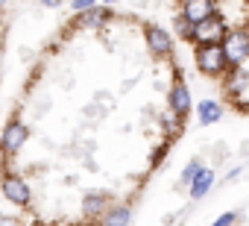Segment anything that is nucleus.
Instances as JSON below:
<instances>
[{
  "label": "nucleus",
  "mask_w": 249,
  "mask_h": 226,
  "mask_svg": "<svg viewBox=\"0 0 249 226\" xmlns=\"http://www.w3.org/2000/svg\"><path fill=\"white\" fill-rule=\"evenodd\" d=\"M214 182H217L214 170H211V168H202V173L191 182V200H202V197L214 188Z\"/></svg>",
  "instance_id": "10"
},
{
  "label": "nucleus",
  "mask_w": 249,
  "mask_h": 226,
  "mask_svg": "<svg viewBox=\"0 0 249 226\" xmlns=\"http://www.w3.org/2000/svg\"><path fill=\"white\" fill-rule=\"evenodd\" d=\"M106 3H114V0H106Z\"/></svg>",
  "instance_id": "19"
},
{
  "label": "nucleus",
  "mask_w": 249,
  "mask_h": 226,
  "mask_svg": "<svg viewBox=\"0 0 249 226\" xmlns=\"http://www.w3.org/2000/svg\"><path fill=\"white\" fill-rule=\"evenodd\" d=\"M223 50H226L231 68H240L249 59V30H231L223 41Z\"/></svg>",
  "instance_id": "3"
},
{
  "label": "nucleus",
  "mask_w": 249,
  "mask_h": 226,
  "mask_svg": "<svg viewBox=\"0 0 249 226\" xmlns=\"http://www.w3.org/2000/svg\"><path fill=\"white\" fill-rule=\"evenodd\" d=\"M0 226H18V223H15L12 217H0Z\"/></svg>",
  "instance_id": "17"
},
{
  "label": "nucleus",
  "mask_w": 249,
  "mask_h": 226,
  "mask_svg": "<svg viewBox=\"0 0 249 226\" xmlns=\"http://www.w3.org/2000/svg\"><path fill=\"white\" fill-rule=\"evenodd\" d=\"M27 141V127L24 124H9L6 127V135H3V150L6 153H18Z\"/></svg>",
  "instance_id": "8"
},
{
  "label": "nucleus",
  "mask_w": 249,
  "mask_h": 226,
  "mask_svg": "<svg viewBox=\"0 0 249 226\" xmlns=\"http://www.w3.org/2000/svg\"><path fill=\"white\" fill-rule=\"evenodd\" d=\"M147 47H150L156 56H170V50H173V38L167 36V30L150 24V27H147Z\"/></svg>",
  "instance_id": "5"
},
{
  "label": "nucleus",
  "mask_w": 249,
  "mask_h": 226,
  "mask_svg": "<svg viewBox=\"0 0 249 226\" xmlns=\"http://www.w3.org/2000/svg\"><path fill=\"white\" fill-rule=\"evenodd\" d=\"M129 220H132V208L129 206H114V208L106 211L103 226H129Z\"/></svg>",
  "instance_id": "11"
},
{
  "label": "nucleus",
  "mask_w": 249,
  "mask_h": 226,
  "mask_svg": "<svg viewBox=\"0 0 249 226\" xmlns=\"http://www.w3.org/2000/svg\"><path fill=\"white\" fill-rule=\"evenodd\" d=\"M41 3H44V6H59L62 0H41Z\"/></svg>",
  "instance_id": "18"
},
{
  "label": "nucleus",
  "mask_w": 249,
  "mask_h": 226,
  "mask_svg": "<svg viewBox=\"0 0 249 226\" xmlns=\"http://www.w3.org/2000/svg\"><path fill=\"white\" fill-rule=\"evenodd\" d=\"M202 168H205V165H202L199 159L188 162V165H185V170H182V185H188V188H191V182H194V179L202 173Z\"/></svg>",
  "instance_id": "13"
},
{
  "label": "nucleus",
  "mask_w": 249,
  "mask_h": 226,
  "mask_svg": "<svg viewBox=\"0 0 249 226\" xmlns=\"http://www.w3.org/2000/svg\"><path fill=\"white\" fill-rule=\"evenodd\" d=\"M0 3H3V0H0Z\"/></svg>",
  "instance_id": "20"
},
{
  "label": "nucleus",
  "mask_w": 249,
  "mask_h": 226,
  "mask_svg": "<svg viewBox=\"0 0 249 226\" xmlns=\"http://www.w3.org/2000/svg\"><path fill=\"white\" fill-rule=\"evenodd\" d=\"M229 33H231L229 24H226L220 15H211V18L194 24V36H191V41H194L196 47H199V44H223Z\"/></svg>",
  "instance_id": "2"
},
{
  "label": "nucleus",
  "mask_w": 249,
  "mask_h": 226,
  "mask_svg": "<svg viewBox=\"0 0 249 226\" xmlns=\"http://www.w3.org/2000/svg\"><path fill=\"white\" fill-rule=\"evenodd\" d=\"M94 3L97 0H73V9L76 12H88V9H94Z\"/></svg>",
  "instance_id": "16"
},
{
  "label": "nucleus",
  "mask_w": 249,
  "mask_h": 226,
  "mask_svg": "<svg viewBox=\"0 0 249 226\" xmlns=\"http://www.w3.org/2000/svg\"><path fill=\"white\" fill-rule=\"evenodd\" d=\"M194 62H196L199 74H205V76H223V74L234 71L223 44H199L196 53H194Z\"/></svg>",
  "instance_id": "1"
},
{
  "label": "nucleus",
  "mask_w": 249,
  "mask_h": 226,
  "mask_svg": "<svg viewBox=\"0 0 249 226\" xmlns=\"http://www.w3.org/2000/svg\"><path fill=\"white\" fill-rule=\"evenodd\" d=\"M237 223V211H226V214H220L211 226H234Z\"/></svg>",
  "instance_id": "15"
},
{
  "label": "nucleus",
  "mask_w": 249,
  "mask_h": 226,
  "mask_svg": "<svg viewBox=\"0 0 249 226\" xmlns=\"http://www.w3.org/2000/svg\"><path fill=\"white\" fill-rule=\"evenodd\" d=\"M3 191H6V197H9L12 203H18V206H27V203H30V188H27L24 179H18V176H6Z\"/></svg>",
  "instance_id": "9"
},
{
  "label": "nucleus",
  "mask_w": 249,
  "mask_h": 226,
  "mask_svg": "<svg viewBox=\"0 0 249 226\" xmlns=\"http://www.w3.org/2000/svg\"><path fill=\"white\" fill-rule=\"evenodd\" d=\"M106 203H108V194H88L82 206H85V211H88V214H97V211H103V208H106Z\"/></svg>",
  "instance_id": "12"
},
{
  "label": "nucleus",
  "mask_w": 249,
  "mask_h": 226,
  "mask_svg": "<svg viewBox=\"0 0 249 226\" xmlns=\"http://www.w3.org/2000/svg\"><path fill=\"white\" fill-rule=\"evenodd\" d=\"M167 103H170V109H173L176 118H188L191 109H194V103H191V88H188L182 79H176L173 88H170V94H167Z\"/></svg>",
  "instance_id": "4"
},
{
  "label": "nucleus",
  "mask_w": 249,
  "mask_h": 226,
  "mask_svg": "<svg viewBox=\"0 0 249 226\" xmlns=\"http://www.w3.org/2000/svg\"><path fill=\"white\" fill-rule=\"evenodd\" d=\"M217 15L214 12V0H185V9H182V18L191 21V24H199L205 18Z\"/></svg>",
  "instance_id": "6"
},
{
  "label": "nucleus",
  "mask_w": 249,
  "mask_h": 226,
  "mask_svg": "<svg viewBox=\"0 0 249 226\" xmlns=\"http://www.w3.org/2000/svg\"><path fill=\"white\" fill-rule=\"evenodd\" d=\"M223 118V106L217 103V100H199L196 103V121L202 124V127H211V124H217Z\"/></svg>",
  "instance_id": "7"
},
{
  "label": "nucleus",
  "mask_w": 249,
  "mask_h": 226,
  "mask_svg": "<svg viewBox=\"0 0 249 226\" xmlns=\"http://www.w3.org/2000/svg\"><path fill=\"white\" fill-rule=\"evenodd\" d=\"M103 21H108V9H88L85 12V24L88 27H100Z\"/></svg>",
  "instance_id": "14"
}]
</instances>
